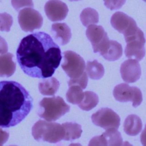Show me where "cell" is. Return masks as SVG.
Segmentation results:
<instances>
[{
  "label": "cell",
  "mask_w": 146,
  "mask_h": 146,
  "mask_svg": "<svg viewBox=\"0 0 146 146\" xmlns=\"http://www.w3.org/2000/svg\"><path fill=\"white\" fill-rule=\"evenodd\" d=\"M16 54L22 70L32 78L51 77L62 60L60 47L44 32L34 33L24 37Z\"/></svg>",
  "instance_id": "6da1fadb"
},
{
  "label": "cell",
  "mask_w": 146,
  "mask_h": 146,
  "mask_svg": "<svg viewBox=\"0 0 146 146\" xmlns=\"http://www.w3.org/2000/svg\"><path fill=\"white\" fill-rule=\"evenodd\" d=\"M29 91L14 81L0 82V127L9 128L20 123L33 108Z\"/></svg>",
  "instance_id": "7a4b0ae2"
},
{
  "label": "cell",
  "mask_w": 146,
  "mask_h": 146,
  "mask_svg": "<svg viewBox=\"0 0 146 146\" xmlns=\"http://www.w3.org/2000/svg\"><path fill=\"white\" fill-rule=\"evenodd\" d=\"M64 129L62 125L53 122L39 120L32 128V135L38 141L57 143L63 140Z\"/></svg>",
  "instance_id": "3957f363"
},
{
  "label": "cell",
  "mask_w": 146,
  "mask_h": 146,
  "mask_svg": "<svg viewBox=\"0 0 146 146\" xmlns=\"http://www.w3.org/2000/svg\"><path fill=\"white\" fill-rule=\"evenodd\" d=\"M70 107L60 96L44 98L39 103L38 116L48 121H55L70 111Z\"/></svg>",
  "instance_id": "277c9868"
},
{
  "label": "cell",
  "mask_w": 146,
  "mask_h": 146,
  "mask_svg": "<svg viewBox=\"0 0 146 146\" xmlns=\"http://www.w3.org/2000/svg\"><path fill=\"white\" fill-rule=\"evenodd\" d=\"M124 39L127 43L124 51L125 56L129 59L141 60L145 54V39L143 32L139 29L135 34Z\"/></svg>",
  "instance_id": "5b68a950"
},
{
  "label": "cell",
  "mask_w": 146,
  "mask_h": 146,
  "mask_svg": "<svg viewBox=\"0 0 146 146\" xmlns=\"http://www.w3.org/2000/svg\"><path fill=\"white\" fill-rule=\"evenodd\" d=\"M63 61L62 68L70 79L80 76L84 72L86 65L82 57L72 51L63 52Z\"/></svg>",
  "instance_id": "8992f818"
},
{
  "label": "cell",
  "mask_w": 146,
  "mask_h": 146,
  "mask_svg": "<svg viewBox=\"0 0 146 146\" xmlns=\"http://www.w3.org/2000/svg\"><path fill=\"white\" fill-rule=\"evenodd\" d=\"M86 35L92 44L94 52H99L102 55L107 50L110 44V39L107 33L102 26L89 25L86 30Z\"/></svg>",
  "instance_id": "52a82bcc"
},
{
  "label": "cell",
  "mask_w": 146,
  "mask_h": 146,
  "mask_svg": "<svg viewBox=\"0 0 146 146\" xmlns=\"http://www.w3.org/2000/svg\"><path fill=\"white\" fill-rule=\"evenodd\" d=\"M113 95L118 102H132L133 107L140 106L143 101L141 90L136 87L130 86L126 83L116 85L113 90Z\"/></svg>",
  "instance_id": "ba28073f"
},
{
  "label": "cell",
  "mask_w": 146,
  "mask_h": 146,
  "mask_svg": "<svg viewBox=\"0 0 146 146\" xmlns=\"http://www.w3.org/2000/svg\"><path fill=\"white\" fill-rule=\"evenodd\" d=\"M18 20L21 29L25 32H33L35 29H40L43 25L42 16L32 7L21 10Z\"/></svg>",
  "instance_id": "9c48e42d"
},
{
  "label": "cell",
  "mask_w": 146,
  "mask_h": 146,
  "mask_svg": "<svg viewBox=\"0 0 146 146\" xmlns=\"http://www.w3.org/2000/svg\"><path fill=\"white\" fill-rule=\"evenodd\" d=\"M92 123L104 129H118L120 124V116L112 109L102 108L91 116Z\"/></svg>",
  "instance_id": "30bf717a"
},
{
  "label": "cell",
  "mask_w": 146,
  "mask_h": 146,
  "mask_svg": "<svg viewBox=\"0 0 146 146\" xmlns=\"http://www.w3.org/2000/svg\"><path fill=\"white\" fill-rule=\"evenodd\" d=\"M111 24L124 38L135 34L139 29L132 18L121 11H117L112 15Z\"/></svg>",
  "instance_id": "8fae6325"
},
{
  "label": "cell",
  "mask_w": 146,
  "mask_h": 146,
  "mask_svg": "<svg viewBox=\"0 0 146 146\" xmlns=\"http://www.w3.org/2000/svg\"><path fill=\"white\" fill-rule=\"evenodd\" d=\"M123 144V139L117 129L110 128L100 136H95L91 139L88 145L119 146Z\"/></svg>",
  "instance_id": "7c38bea8"
},
{
  "label": "cell",
  "mask_w": 146,
  "mask_h": 146,
  "mask_svg": "<svg viewBox=\"0 0 146 146\" xmlns=\"http://www.w3.org/2000/svg\"><path fill=\"white\" fill-rule=\"evenodd\" d=\"M44 11L51 21H61L67 17L68 8L65 3L60 0H49L44 5Z\"/></svg>",
  "instance_id": "4fadbf2b"
},
{
  "label": "cell",
  "mask_w": 146,
  "mask_h": 146,
  "mask_svg": "<svg viewBox=\"0 0 146 146\" xmlns=\"http://www.w3.org/2000/svg\"><path fill=\"white\" fill-rule=\"evenodd\" d=\"M120 71L123 80L127 83L136 82L141 75L140 65L137 60L133 59L124 61L121 64Z\"/></svg>",
  "instance_id": "5bb4252c"
},
{
  "label": "cell",
  "mask_w": 146,
  "mask_h": 146,
  "mask_svg": "<svg viewBox=\"0 0 146 146\" xmlns=\"http://www.w3.org/2000/svg\"><path fill=\"white\" fill-rule=\"evenodd\" d=\"M51 32L55 40L60 45L67 44L72 34L69 26L65 23H55L51 26Z\"/></svg>",
  "instance_id": "9a60e30c"
},
{
  "label": "cell",
  "mask_w": 146,
  "mask_h": 146,
  "mask_svg": "<svg viewBox=\"0 0 146 146\" xmlns=\"http://www.w3.org/2000/svg\"><path fill=\"white\" fill-rule=\"evenodd\" d=\"M124 131L129 136H134L138 135L141 131L143 124L141 119L137 115H128L124 122Z\"/></svg>",
  "instance_id": "2e32d148"
},
{
  "label": "cell",
  "mask_w": 146,
  "mask_h": 146,
  "mask_svg": "<svg viewBox=\"0 0 146 146\" xmlns=\"http://www.w3.org/2000/svg\"><path fill=\"white\" fill-rule=\"evenodd\" d=\"M11 53L3 54L0 55V76L9 77L14 74L16 69V64L13 60Z\"/></svg>",
  "instance_id": "e0dca14e"
},
{
  "label": "cell",
  "mask_w": 146,
  "mask_h": 146,
  "mask_svg": "<svg viewBox=\"0 0 146 146\" xmlns=\"http://www.w3.org/2000/svg\"><path fill=\"white\" fill-rule=\"evenodd\" d=\"M60 84L54 77L47 78L38 84L39 92L43 95H54L59 89Z\"/></svg>",
  "instance_id": "ac0fdd59"
},
{
  "label": "cell",
  "mask_w": 146,
  "mask_h": 146,
  "mask_svg": "<svg viewBox=\"0 0 146 146\" xmlns=\"http://www.w3.org/2000/svg\"><path fill=\"white\" fill-rule=\"evenodd\" d=\"M123 54L121 45L116 40H110V44L107 50L101 55L107 60L115 61L118 60Z\"/></svg>",
  "instance_id": "d6986e66"
},
{
  "label": "cell",
  "mask_w": 146,
  "mask_h": 146,
  "mask_svg": "<svg viewBox=\"0 0 146 146\" xmlns=\"http://www.w3.org/2000/svg\"><path fill=\"white\" fill-rule=\"evenodd\" d=\"M64 129V140L72 141L79 138L82 133L80 124L74 122H66L62 124Z\"/></svg>",
  "instance_id": "ffe728a7"
},
{
  "label": "cell",
  "mask_w": 146,
  "mask_h": 146,
  "mask_svg": "<svg viewBox=\"0 0 146 146\" xmlns=\"http://www.w3.org/2000/svg\"><path fill=\"white\" fill-rule=\"evenodd\" d=\"M86 70L88 77L92 79H100L104 74L103 66L98 62L97 60L88 61L86 64Z\"/></svg>",
  "instance_id": "44dd1931"
},
{
  "label": "cell",
  "mask_w": 146,
  "mask_h": 146,
  "mask_svg": "<svg viewBox=\"0 0 146 146\" xmlns=\"http://www.w3.org/2000/svg\"><path fill=\"white\" fill-rule=\"evenodd\" d=\"M98 103V96L92 91H87L84 92L83 99L78 106L81 110L88 111L95 108Z\"/></svg>",
  "instance_id": "7402d4cb"
},
{
  "label": "cell",
  "mask_w": 146,
  "mask_h": 146,
  "mask_svg": "<svg viewBox=\"0 0 146 146\" xmlns=\"http://www.w3.org/2000/svg\"><path fill=\"white\" fill-rule=\"evenodd\" d=\"M80 21L83 25L88 27L91 25H95L99 22V14L92 8L87 7L82 10L80 14Z\"/></svg>",
  "instance_id": "603a6c76"
},
{
  "label": "cell",
  "mask_w": 146,
  "mask_h": 146,
  "mask_svg": "<svg viewBox=\"0 0 146 146\" xmlns=\"http://www.w3.org/2000/svg\"><path fill=\"white\" fill-rule=\"evenodd\" d=\"M84 92L78 85L74 84L69 86L66 93V99L68 102L73 104H78L83 100Z\"/></svg>",
  "instance_id": "cb8c5ba5"
},
{
  "label": "cell",
  "mask_w": 146,
  "mask_h": 146,
  "mask_svg": "<svg viewBox=\"0 0 146 146\" xmlns=\"http://www.w3.org/2000/svg\"><path fill=\"white\" fill-rule=\"evenodd\" d=\"M13 22V17L11 15L7 13H0V31L9 32Z\"/></svg>",
  "instance_id": "d4e9b609"
},
{
  "label": "cell",
  "mask_w": 146,
  "mask_h": 146,
  "mask_svg": "<svg viewBox=\"0 0 146 146\" xmlns=\"http://www.w3.org/2000/svg\"><path fill=\"white\" fill-rule=\"evenodd\" d=\"M88 83V77L87 74L86 72H83V74L79 77L75 79H70V80L68 82V86L76 84L79 86L82 89H85L87 86Z\"/></svg>",
  "instance_id": "484cf974"
},
{
  "label": "cell",
  "mask_w": 146,
  "mask_h": 146,
  "mask_svg": "<svg viewBox=\"0 0 146 146\" xmlns=\"http://www.w3.org/2000/svg\"><path fill=\"white\" fill-rule=\"evenodd\" d=\"M11 3L12 6L16 11H18L25 7H34L33 0H11Z\"/></svg>",
  "instance_id": "4316f807"
},
{
  "label": "cell",
  "mask_w": 146,
  "mask_h": 146,
  "mask_svg": "<svg viewBox=\"0 0 146 146\" xmlns=\"http://www.w3.org/2000/svg\"><path fill=\"white\" fill-rule=\"evenodd\" d=\"M105 6L111 10L120 9L125 3L126 0H103Z\"/></svg>",
  "instance_id": "83f0119b"
},
{
  "label": "cell",
  "mask_w": 146,
  "mask_h": 146,
  "mask_svg": "<svg viewBox=\"0 0 146 146\" xmlns=\"http://www.w3.org/2000/svg\"><path fill=\"white\" fill-rule=\"evenodd\" d=\"M9 137V133L0 128V146L5 143Z\"/></svg>",
  "instance_id": "f1b7e54d"
},
{
  "label": "cell",
  "mask_w": 146,
  "mask_h": 146,
  "mask_svg": "<svg viewBox=\"0 0 146 146\" xmlns=\"http://www.w3.org/2000/svg\"><path fill=\"white\" fill-rule=\"evenodd\" d=\"M8 50V46L4 38L0 36V54L6 53Z\"/></svg>",
  "instance_id": "f546056e"
},
{
  "label": "cell",
  "mask_w": 146,
  "mask_h": 146,
  "mask_svg": "<svg viewBox=\"0 0 146 146\" xmlns=\"http://www.w3.org/2000/svg\"><path fill=\"white\" fill-rule=\"evenodd\" d=\"M140 141L143 145L146 146V124L145 128L142 131L140 135Z\"/></svg>",
  "instance_id": "4dcf8cb0"
},
{
  "label": "cell",
  "mask_w": 146,
  "mask_h": 146,
  "mask_svg": "<svg viewBox=\"0 0 146 146\" xmlns=\"http://www.w3.org/2000/svg\"><path fill=\"white\" fill-rule=\"evenodd\" d=\"M69 1H70L71 2H73V1H80V0H69Z\"/></svg>",
  "instance_id": "1f68e13d"
},
{
  "label": "cell",
  "mask_w": 146,
  "mask_h": 146,
  "mask_svg": "<svg viewBox=\"0 0 146 146\" xmlns=\"http://www.w3.org/2000/svg\"><path fill=\"white\" fill-rule=\"evenodd\" d=\"M143 1H144V2H146V0H143Z\"/></svg>",
  "instance_id": "d6a6232c"
}]
</instances>
